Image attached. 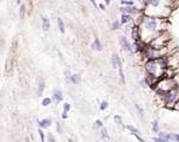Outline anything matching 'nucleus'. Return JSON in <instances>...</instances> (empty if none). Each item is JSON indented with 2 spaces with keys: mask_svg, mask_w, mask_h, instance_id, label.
<instances>
[{
  "mask_svg": "<svg viewBox=\"0 0 179 142\" xmlns=\"http://www.w3.org/2000/svg\"><path fill=\"white\" fill-rule=\"evenodd\" d=\"M167 69V61L166 57L156 61H147L145 62V70L147 76H151L156 79H162L165 77V72Z\"/></svg>",
  "mask_w": 179,
  "mask_h": 142,
  "instance_id": "obj_1",
  "label": "nucleus"
},
{
  "mask_svg": "<svg viewBox=\"0 0 179 142\" xmlns=\"http://www.w3.org/2000/svg\"><path fill=\"white\" fill-rule=\"evenodd\" d=\"M178 83L174 78H169V77H163L162 79L158 81L156 85V93H170L174 89H177Z\"/></svg>",
  "mask_w": 179,
  "mask_h": 142,
  "instance_id": "obj_2",
  "label": "nucleus"
},
{
  "mask_svg": "<svg viewBox=\"0 0 179 142\" xmlns=\"http://www.w3.org/2000/svg\"><path fill=\"white\" fill-rule=\"evenodd\" d=\"M170 43H171V35H170L169 31H165V32H162L156 39H153L148 45L155 47V49H164V47L169 46Z\"/></svg>",
  "mask_w": 179,
  "mask_h": 142,
  "instance_id": "obj_3",
  "label": "nucleus"
},
{
  "mask_svg": "<svg viewBox=\"0 0 179 142\" xmlns=\"http://www.w3.org/2000/svg\"><path fill=\"white\" fill-rule=\"evenodd\" d=\"M166 61H167V68L173 70L179 68V51L176 50L174 52H172L170 56L166 57Z\"/></svg>",
  "mask_w": 179,
  "mask_h": 142,
  "instance_id": "obj_4",
  "label": "nucleus"
},
{
  "mask_svg": "<svg viewBox=\"0 0 179 142\" xmlns=\"http://www.w3.org/2000/svg\"><path fill=\"white\" fill-rule=\"evenodd\" d=\"M119 42H120V45H122L123 50H125V51H127V52H130V53H133L134 49H133V46L131 45V43L127 40V38H126V37L122 36L120 38H119Z\"/></svg>",
  "mask_w": 179,
  "mask_h": 142,
  "instance_id": "obj_5",
  "label": "nucleus"
},
{
  "mask_svg": "<svg viewBox=\"0 0 179 142\" xmlns=\"http://www.w3.org/2000/svg\"><path fill=\"white\" fill-rule=\"evenodd\" d=\"M131 37L133 39V42H140L141 40V32H140V27L133 25L132 30H131Z\"/></svg>",
  "mask_w": 179,
  "mask_h": 142,
  "instance_id": "obj_6",
  "label": "nucleus"
},
{
  "mask_svg": "<svg viewBox=\"0 0 179 142\" xmlns=\"http://www.w3.org/2000/svg\"><path fill=\"white\" fill-rule=\"evenodd\" d=\"M52 101L58 103V102H62L63 101V93L60 90H54L53 95H52Z\"/></svg>",
  "mask_w": 179,
  "mask_h": 142,
  "instance_id": "obj_7",
  "label": "nucleus"
},
{
  "mask_svg": "<svg viewBox=\"0 0 179 142\" xmlns=\"http://www.w3.org/2000/svg\"><path fill=\"white\" fill-rule=\"evenodd\" d=\"M41 25H43V30L44 31H48L50 27H51V24H50V19L47 16H43L41 17Z\"/></svg>",
  "mask_w": 179,
  "mask_h": 142,
  "instance_id": "obj_8",
  "label": "nucleus"
},
{
  "mask_svg": "<svg viewBox=\"0 0 179 142\" xmlns=\"http://www.w3.org/2000/svg\"><path fill=\"white\" fill-rule=\"evenodd\" d=\"M126 128H127V129H129V130H130V131H131V133H132V134H133V135H134L139 141H143L141 137H140V135H139V130H138L136 127H133V126H127Z\"/></svg>",
  "mask_w": 179,
  "mask_h": 142,
  "instance_id": "obj_9",
  "label": "nucleus"
},
{
  "mask_svg": "<svg viewBox=\"0 0 179 142\" xmlns=\"http://www.w3.org/2000/svg\"><path fill=\"white\" fill-rule=\"evenodd\" d=\"M131 19H133L131 17V14H127V13H122V17H120V23L122 24H127L129 21H131Z\"/></svg>",
  "mask_w": 179,
  "mask_h": 142,
  "instance_id": "obj_10",
  "label": "nucleus"
},
{
  "mask_svg": "<svg viewBox=\"0 0 179 142\" xmlns=\"http://www.w3.org/2000/svg\"><path fill=\"white\" fill-rule=\"evenodd\" d=\"M57 23H58V28H59V31H60L62 33H65V23L62 18H58L57 19Z\"/></svg>",
  "mask_w": 179,
  "mask_h": 142,
  "instance_id": "obj_11",
  "label": "nucleus"
},
{
  "mask_svg": "<svg viewBox=\"0 0 179 142\" xmlns=\"http://www.w3.org/2000/svg\"><path fill=\"white\" fill-rule=\"evenodd\" d=\"M70 81H71L73 84H79V83L81 82V76H80L79 73H73V75L71 76Z\"/></svg>",
  "mask_w": 179,
  "mask_h": 142,
  "instance_id": "obj_12",
  "label": "nucleus"
},
{
  "mask_svg": "<svg viewBox=\"0 0 179 142\" xmlns=\"http://www.w3.org/2000/svg\"><path fill=\"white\" fill-rule=\"evenodd\" d=\"M51 119H44V120H40L39 121V127H40V129L41 128H47L50 124H51Z\"/></svg>",
  "mask_w": 179,
  "mask_h": 142,
  "instance_id": "obj_13",
  "label": "nucleus"
},
{
  "mask_svg": "<svg viewBox=\"0 0 179 142\" xmlns=\"http://www.w3.org/2000/svg\"><path fill=\"white\" fill-rule=\"evenodd\" d=\"M119 61H120L119 56H118L117 53H113V54H112V65H113V68H118Z\"/></svg>",
  "mask_w": 179,
  "mask_h": 142,
  "instance_id": "obj_14",
  "label": "nucleus"
},
{
  "mask_svg": "<svg viewBox=\"0 0 179 142\" xmlns=\"http://www.w3.org/2000/svg\"><path fill=\"white\" fill-rule=\"evenodd\" d=\"M92 47H93V49H97L98 51H101L103 45H101V43H100V40H99V38H98V37H96V38H94V43H93Z\"/></svg>",
  "mask_w": 179,
  "mask_h": 142,
  "instance_id": "obj_15",
  "label": "nucleus"
},
{
  "mask_svg": "<svg viewBox=\"0 0 179 142\" xmlns=\"http://www.w3.org/2000/svg\"><path fill=\"white\" fill-rule=\"evenodd\" d=\"M118 69H119V76H120V78H122V82L125 83V76H124V72H123V63H122V61H119Z\"/></svg>",
  "mask_w": 179,
  "mask_h": 142,
  "instance_id": "obj_16",
  "label": "nucleus"
},
{
  "mask_svg": "<svg viewBox=\"0 0 179 142\" xmlns=\"http://www.w3.org/2000/svg\"><path fill=\"white\" fill-rule=\"evenodd\" d=\"M44 89H45V83H44V81H39V83H38V95L39 96L43 95Z\"/></svg>",
  "mask_w": 179,
  "mask_h": 142,
  "instance_id": "obj_17",
  "label": "nucleus"
},
{
  "mask_svg": "<svg viewBox=\"0 0 179 142\" xmlns=\"http://www.w3.org/2000/svg\"><path fill=\"white\" fill-rule=\"evenodd\" d=\"M152 130H153L155 133H159V122H158L157 119L152 122Z\"/></svg>",
  "mask_w": 179,
  "mask_h": 142,
  "instance_id": "obj_18",
  "label": "nucleus"
},
{
  "mask_svg": "<svg viewBox=\"0 0 179 142\" xmlns=\"http://www.w3.org/2000/svg\"><path fill=\"white\" fill-rule=\"evenodd\" d=\"M25 12H26V7H25V5L22 4V5L20 6V10H19V17H20V19H24Z\"/></svg>",
  "mask_w": 179,
  "mask_h": 142,
  "instance_id": "obj_19",
  "label": "nucleus"
},
{
  "mask_svg": "<svg viewBox=\"0 0 179 142\" xmlns=\"http://www.w3.org/2000/svg\"><path fill=\"white\" fill-rule=\"evenodd\" d=\"M123 6H134V1H130V0H122Z\"/></svg>",
  "mask_w": 179,
  "mask_h": 142,
  "instance_id": "obj_20",
  "label": "nucleus"
},
{
  "mask_svg": "<svg viewBox=\"0 0 179 142\" xmlns=\"http://www.w3.org/2000/svg\"><path fill=\"white\" fill-rule=\"evenodd\" d=\"M114 121H115V122H117V124H119V126H124L123 120H122V117L119 116V115H114Z\"/></svg>",
  "mask_w": 179,
  "mask_h": 142,
  "instance_id": "obj_21",
  "label": "nucleus"
},
{
  "mask_svg": "<svg viewBox=\"0 0 179 142\" xmlns=\"http://www.w3.org/2000/svg\"><path fill=\"white\" fill-rule=\"evenodd\" d=\"M51 102H52V98H50V97H45V98L43 100L41 104H43L44 107H47L48 104H51Z\"/></svg>",
  "mask_w": 179,
  "mask_h": 142,
  "instance_id": "obj_22",
  "label": "nucleus"
},
{
  "mask_svg": "<svg viewBox=\"0 0 179 142\" xmlns=\"http://www.w3.org/2000/svg\"><path fill=\"white\" fill-rule=\"evenodd\" d=\"M120 25H122V23H120V21L114 20V21H113V24H112V28H113V30H118V28L120 27Z\"/></svg>",
  "mask_w": 179,
  "mask_h": 142,
  "instance_id": "obj_23",
  "label": "nucleus"
},
{
  "mask_svg": "<svg viewBox=\"0 0 179 142\" xmlns=\"http://www.w3.org/2000/svg\"><path fill=\"white\" fill-rule=\"evenodd\" d=\"M153 142H169V140L167 138H164V137L157 136V137H153Z\"/></svg>",
  "mask_w": 179,
  "mask_h": 142,
  "instance_id": "obj_24",
  "label": "nucleus"
},
{
  "mask_svg": "<svg viewBox=\"0 0 179 142\" xmlns=\"http://www.w3.org/2000/svg\"><path fill=\"white\" fill-rule=\"evenodd\" d=\"M100 133H101V136L104 137V138H108V134H107V130H106V128H101L100 129Z\"/></svg>",
  "mask_w": 179,
  "mask_h": 142,
  "instance_id": "obj_25",
  "label": "nucleus"
},
{
  "mask_svg": "<svg viewBox=\"0 0 179 142\" xmlns=\"http://www.w3.org/2000/svg\"><path fill=\"white\" fill-rule=\"evenodd\" d=\"M93 128H103V122L100 120H97L96 123L93 124Z\"/></svg>",
  "mask_w": 179,
  "mask_h": 142,
  "instance_id": "obj_26",
  "label": "nucleus"
},
{
  "mask_svg": "<svg viewBox=\"0 0 179 142\" xmlns=\"http://www.w3.org/2000/svg\"><path fill=\"white\" fill-rule=\"evenodd\" d=\"M158 136H159V137H164V138L170 140V135L166 134V133H163V131H159V133H158Z\"/></svg>",
  "mask_w": 179,
  "mask_h": 142,
  "instance_id": "obj_27",
  "label": "nucleus"
},
{
  "mask_svg": "<svg viewBox=\"0 0 179 142\" xmlns=\"http://www.w3.org/2000/svg\"><path fill=\"white\" fill-rule=\"evenodd\" d=\"M47 140H48V142H55V137H54V135L51 134V133L47 134Z\"/></svg>",
  "mask_w": 179,
  "mask_h": 142,
  "instance_id": "obj_28",
  "label": "nucleus"
},
{
  "mask_svg": "<svg viewBox=\"0 0 179 142\" xmlns=\"http://www.w3.org/2000/svg\"><path fill=\"white\" fill-rule=\"evenodd\" d=\"M107 105H108L107 101H101V103H100V109H101V110H105V109L107 108Z\"/></svg>",
  "mask_w": 179,
  "mask_h": 142,
  "instance_id": "obj_29",
  "label": "nucleus"
},
{
  "mask_svg": "<svg viewBox=\"0 0 179 142\" xmlns=\"http://www.w3.org/2000/svg\"><path fill=\"white\" fill-rule=\"evenodd\" d=\"M38 133H39V136H40V140H41V142H45V134H44L43 129H39V130H38Z\"/></svg>",
  "mask_w": 179,
  "mask_h": 142,
  "instance_id": "obj_30",
  "label": "nucleus"
},
{
  "mask_svg": "<svg viewBox=\"0 0 179 142\" xmlns=\"http://www.w3.org/2000/svg\"><path fill=\"white\" fill-rule=\"evenodd\" d=\"M64 111H66V112H69V110L71 109V104L70 103H64Z\"/></svg>",
  "mask_w": 179,
  "mask_h": 142,
  "instance_id": "obj_31",
  "label": "nucleus"
},
{
  "mask_svg": "<svg viewBox=\"0 0 179 142\" xmlns=\"http://www.w3.org/2000/svg\"><path fill=\"white\" fill-rule=\"evenodd\" d=\"M57 130H58V133H62V127H60V123L59 122H57Z\"/></svg>",
  "mask_w": 179,
  "mask_h": 142,
  "instance_id": "obj_32",
  "label": "nucleus"
},
{
  "mask_svg": "<svg viewBox=\"0 0 179 142\" xmlns=\"http://www.w3.org/2000/svg\"><path fill=\"white\" fill-rule=\"evenodd\" d=\"M62 117H63L64 120H66V119H67V112H66V111H64V110H63V114H62Z\"/></svg>",
  "mask_w": 179,
  "mask_h": 142,
  "instance_id": "obj_33",
  "label": "nucleus"
},
{
  "mask_svg": "<svg viewBox=\"0 0 179 142\" xmlns=\"http://www.w3.org/2000/svg\"><path fill=\"white\" fill-rule=\"evenodd\" d=\"M136 108H137V110L139 111V114H140V115H143V110H141V108H140L138 104H136Z\"/></svg>",
  "mask_w": 179,
  "mask_h": 142,
  "instance_id": "obj_34",
  "label": "nucleus"
},
{
  "mask_svg": "<svg viewBox=\"0 0 179 142\" xmlns=\"http://www.w3.org/2000/svg\"><path fill=\"white\" fill-rule=\"evenodd\" d=\"M65 75H66V77H69V78H71V76H72L71 72H70V70H67V71L65 72Z\"/></svg>",
  "mask_w": 179,
  "mask_h": 142,
  "instance_id": "obj_35",
  "label": "nucleus"
},
{
  "mask_svg": "<svg viewBox=\"0 0 179 142\" xmlns=\"http://www.w3.org/2000/svg\"><path fill=\"white\" fill-rule=\"evenodd\" d=\"M99 8H100V10H105V5H104L103 3H101V4H99Z\"/></svg>",
  "mask_w": 179,
  "mask_h": 142,
  "instance_id": "obj_36",
  "label": "nucleus"
},
{
  "mask_svg": "<svg viewBox=\"0 0 179 142\" xmlns=\"http://www.w3.org/2000/svg\"><path fill=\"white\" fill-rule=\"evenodd\" d=\"M174 109H176V110H178V111H179V102H178V103H177V104H176V107H174Z\"/></svg>",
  "mask_w": 179,
  "mask_h": 142,
  "instance_id": "obj_37",
  "label": "nucleus"
},
{
  "mask_svg": "<svg viewBox=\"0 0 179 142\" xmlns=\"http://www.w3.org/2000/svg\"><path fill=\"white\" fill-rule=\"evenodd\" d=\"M92 4H93V5H94V6H96V7H98V5H97V4H96V1H93V0H92Z\"/></svg>",
  "mask_w": 179,
  "mask_h": 142,
  "instance_id": "obj_38",
  "label": "nucleus"
},
{
  "mask_svg": "<svg viewBox=\"0 0 179 142\" xmlns=\"http://www.w3.org/2000/svg\"><path fill=\"white\" fill-rule=\"evenodd\" d=\"M177 89H178V90H179V83H178V87H177Z\"/></svg>",
  "mask_w": 179,
  "mask_h": 142,
  "instance_id": "obj_39",
  "label": "nucleus"
},
{
  "mask_svg": "<svg viewBox=\"0 0 179 142\" xmlns=\"http://www.w3.org/2000/svg\"><path fill=\"white\" fill-rule=\"evenodd\" d=\"M70 142H73V141H72V140H70Z\"/></svg>",
  "mask_w": 179,
  "mask_h": 142,
  "instance_id": "obj_40",
  "label": "nucleus"
}]
</instances>
